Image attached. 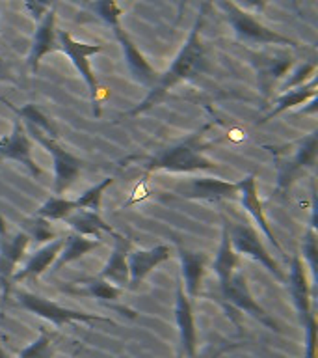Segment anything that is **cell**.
Masks as SVG:
<instances>
[{"instance_id": "7c38bea8", "label": "cell", "mask_w": 318, "mask_h": 358, "mask_svg": "<svg viewBox=\"0 0 318 358\" xmlns=\"http://www.w3.org/2000/svg\"><path fill=\"white\" fill-rule=\"evenodd\" d=\"M30 243V235L26 231H17L13 237L6 231L4 218L0 217V284L4 289V299L10 293V282L15 274L19 262L24 256V252Z\"/></svg>"}, {"instance_id": "f546056e", "label": "cell", "mask_w": 318, "mask_h": 358, "mask_svg": "<svg viewBox=\"0 0 318 358\" xmlns=\"http://www.w3.org/2000/svg\"><path fill=\"white\" fill-rule=\"evenodd\" d=\"M19 358H54V345L49 330L41 327L38 338L19 352Z\"/></svg>"}, {"instance_id": "44dd1931", "label": "cell", "mask_w": 318, "mask_h": 358, "mask_svg": "<svg viewBox=\"0 0 318 358\" xmlns=\"http://www.w3.org/2000/svg\"><path fill=\"white\" fill-rule=\"evenodd\" d=\"M179 259H181V274L184 280V291L188 299H197L201 295V282L206 267L205 252H190L179 246Z\"/></svg>"}, {"instance_id": "2e32d148", "label": "cell", "mask_w": 318, "mask_h": 358, "mask_svg": "<svg viewBox=\"0 0 318 358\" xmlns=\"http://www.w3.org/2000/svg\"><path fill=\"white\" fill-rule=\"evenodd\" d=\"M236 185H238V194H236V198L240 200V206L250 213L251 218H253L257 226H259V229H261L262 234L266 235V239L275 246V250H278L279 254H285L283 246L279 245L278 237H275V234H273L272 228H270V224H268L266 217H264V209H262L261 198H259V190H257L255 173L245 176V178L240 179Z\"/></svg>"}, {"instance_id": "1f68e13d", "label": "cell", "mask_w": 318, "mask_h": 358, "mask_svg": "<svg viewBox=\"0 0 318 358\" xmlns=\"http://www.w3.org/2000/svg\"><path fill=\"white\" fill-rule=\"evenodd\" d=\"M289 73L290 77H287V80L279 86V92H281V94L287 92V90L298 88L301 84L309 83V80L317 75V64H315V62H305V64L294 67V69Z\"/></svg>"}, {"instance_id": "8d00e7d4", "label": "cell", "mask_w": 318, "mask_h": 358, "mask_svg": "<svg viewBox=\"0 0 318 358\" xmlns=\"http://www.w3.org/2000/svg\"><path fill=\"white\" fill-rule=\"evenodd\" d=\"M15 83V78H13V75H11L10 67H8V64H6L4 60H2V56H0V83Z\"/></svg>"}, {"instance_id": "ac0fdd59", "label": "cell", "mask_w": 318, "mask_h": 358, "mask_svg": "<svg viewBox=\"0 0 318 358\" xmlns=\"http://www.w3.org/2000/svg\"><path fill=\"white\" fill-rule=\"evenodd\" d=\"M56 50H60L58 36H56V11L50 8V10L41 17L38 28H36L32 49H30V55H28L30 71H38L41 58L49 55V52H56Z\"/></svg>"}, {"instance_id": "f35d334b", "label": "cell", "mask_w": 318, "mask_h": 358, "mask_svg": "<svg viewBox=\"0 0 318 358\" xmlns=\"http://www.w3.org/2000/svg\"><path fill=\"white\" fill-rule=\"evenodd\" d=\"M184 6H186V0H179V15H177V22L183 19V10Z\"/></svg>"}, {"instance_id": "836d02e7", "label": "cell", "mask_w": 318, "mask_h": 358, "mask_svg": "<svg viewBox=\"0 0 318 358\" xmlns=\"http://www.w3.org/2000/svg\"><path fill=\"white\" fill-rule=\"evenodd\" d=\"M303 332H305V351H303V358H317V317L311 319L303 327Z\"/></svg>"}, {"instance_id": "ba28073f", "label": "cell", "mask_w": 318, "mask_h": 358, "mask_svg": "<svg viewBox=\"0 0 318 358\" xmlns=\"http://www.w3.org/2000/svg\"><path fill=\"white\" fill-rule=\"evenodd\" d=\"M220 293H222V299L225 304L233 306L234 310H238L242 313H248L253 319H257L259 323L264 324L266 329L270 330H279L278 323L270 317V313L264 310V308L259 304V302L253 299L250 291V285H248V280L240 271H234L231 274V278L227 280V284L220 285Z\"/></svg>"}, {"instance_id": "b9f144b4", "label": "cell", "mask_w": 318, "mask_h": 358, "mask_svg": "<svg viewBox=\"0 0 318 358\" xmlns=\"http://www.w3.org/2000/svg\"><path fill=\"white\" fill-rule=\"evenodd\" d=\"M177 358H183V355H181V352H179V357Z\"/></svg>"}, {"instance_id": "8fae6325", "label": "cell", "mask_w": 318, "mask_h": 358, "mask_svg": "<svg viewBox=\"0 0 318 358\" xmlns=\"http://www.w3.org/2000/svg\"><path fill=\"white\" fill-rule=\"evenodd\" d=\"M175 192L183 198H188V200L218 203V201L236 200L238 185L220 178H194L186 183L177 185Z\"/></svg>"}, {"instance_id": "ffe728a7", "label": "cell", "mask_w": 318, "mask_h": 358, "mask_svg": "<svg viewBox=\"0 0 318 358\" xmlns=\"http://www.w3.org/2000/svg\"><path fill=\"white\" fill-rule=\"evenodd\" d=\"M63 243H66V237H54L52 241H49L47 245L33 252L32 257L24 263V267L19 268V271L13 274V278L11 280H13V282H22V280L38 278V276H41L47 268L52 267V263L56 262V257L60 256L61 248H63Z\"/></svg>"}, {"instance_id": "d6a6232c", "label": "cell", "mask_w": 318, "mask_h": 358, "mask_svg": "<svg viewBox=\"0 0 318 358\" xmlns=\"http://www.w3.org/2000/svg\"><path fill=\"white\" fill-rule=\"evenodd\" d=\"M89 10L95 11L108 27H121V24H119V19H121L123 15V10L117 6L116 0H95L93 4L89 6Z\"/></svg>"}, {"instance_id": "5b68a950", "label": "cell", "mask_w": 318, "mask_h": 358, "mask_svg": "<svg viewBox=\"0 0 318 358\" xmlns=\"http://www.w3.org/2000/svg\"><path fill=\"white\" fill-rule=\"evenodd\" d=\"M17 302H19L24 310L33 313V315H38V317H43L47 319V321H50L54 327H61V324H69V323L114 324V321H112L110 317L60 306V304H56V302L49 301V299H45V296L33 295V293H28V291H19V293H17Z\"/></svg>"}, {"instance_id": "4316f807", "label": "cell", "mask_w": 318, "mask_h": 358, "mask_svg": "<svg viewBox=\"0 0 318 358\" xmlns=\"http://www.w3.org/2000/svg\"><path fill=\"white\" fill-rule=\"evenodd\" d=\"M77 284H84V287H69V293H75V295L80 296H91V299H97V301L105 302H116L119 296H121L123 289H119L117 285L110 284L103 278H86L82 282H77Z\"/></svg>"}, {"instance_id": "7402d4cb", "label": "cell", "mask_w": 318, "mask_h": 358, "mask_svg": "<svg viewBox=\"0 0 318 358\" xmlns=\"http://www.w3.org/2000/svg\"><path fill=\"white\" fill-rule=\"evenodd\" d=\"M128 248H130V241L123 239L121 235H116V246L112 248V254L108 257V262H106L105 268L99 273V278L117 285L119 289L128 287Z\"/></svg>"}, {"instance_id": "ab89813d", "label": "cell", "mask_w": 318, "mask_h": 358, "mask_svg": "<svg viewBox=\"0 0 318 358\" xmlns=\"http://www.w3.org/2000/svg\"><path fill=\"white\" fill-rule=\"evenodd\" d=\"M0 358H10V355L4 351V347L0 345Z\"/></svg>"}, {"instance_id": "d4e9b609", "label": "cell", "mask_w": 318, "mask_h": 358, "mask_svg": "<svg viewBox=\"0 0 318 358\" xmlns=\"http://www.w3.org/2000/svg\"><path fill=\"white\" fill-rule=\"evenodd\" d=\"M100 241L99 239H89V237H84V235L78 234H69L66 235V243H63V248H61L60 256L56 257V262L52 263V271L58 273L63 265L67 263H73L84 257L86 254H89L95 248H99Z\"/></svg>"}, {"instance_id": "52a82bcc", "label": "cell", "mask_w": 318, "mask_h": 358, "mask_svg": "<svg viewBox=\"0 0 318 358\" xmlns=\"http://www.w3.org/2000/svg\"><path fill=\"white\" fill-rule=\"evenodd\" d=\"M227 234L229 241H231V246L233 250L238 254V256L251 257L253 262H259L261 265H264V268H268L270 273L279 280V282H287V274L279 268L278 262L273 259L272 254H268V250L262 245L261 237L257 234V229L250 224H231L227 222Z\"/></svg>"}, {"instance_id": "e0dca14e", "label": "cell", "mask_w": 318, "mask_h": 358, "mask_svg": "<svg viewBox=\"0 0 318 358\" xmlns=\"http://www.w3.org/2000/svg\"><path fill=\"white\" fill-rule=\"evenodd\" d=\"M169 246L158 245L149 250H134L128 252V289H136L151 271H155L160 263L169 259Z\"/></svg>"}, {"instance_id": "7a4b0ae2", "label": "cell", "mask_w": 318, "mask_h": 358, "mask_svg": "<svg viewBox=\"0 0 318 358\" xmlns=\"http://www.w3.org/2000/svg\"><path fill=\"white\" fill-rule=\"evenodd\" d=\"M8 105L11 106V110H15L19 120L22 117V122H24L22 125L26 129L28 136L43 145L45 150L49 151V155L52 157V162H54V192L56 196H61L78 179L84 168V161H80L77 155H73L71 151H67L60 144L54 123L50 122L38 106L32 105V103L22 106V108H17L11 103H8Z\"/></svg>"}, {"instance_id": "484cf974", "label": "cell", "mask_w": 318, "mask_h": 358, "mask_svg": "<svg viewBox=\"0 0 318 358\" xmlns=\"http://www.w3.org/2000/svg\"><path fill=\"white\" fill-rule=\"evenodd\" d=\"M223 231H222V243H220V248L216 252V259H214V273L218 276V284L223 285L227 284V280L231 278V274L234 271H238V254L233 250L231 246V241H229L227 234V218H223Z\"/></svg>"}, {"instance_id": "603a6c76", "label": "cell", "mask_w": 318, "mask_h": 358, "mask_svg": "<svg viewBox=\"0 0 318 358\" xmlns=\"http://www.w3.org/2000/svg\"><path fill=\"white\" fill-rule=\"evenodd\" d=\"M317 94H318V80H317V75H315L309 83L301 84V86H298V88L287 90V92H283V94H279L278 97H275V101H273L272 110L268 112L266 116L262 117L259 123L270 122L272 117L283 114V112L289 110V108H294V106L303 105V103H307V101L317 99Z\"/></svg>"}, {"instance_id": "74e56055", "label": "cell", "mask_w": 318, "mask_h": 358, "mask_svg": "<svg viewBox=\"0 0 318 358\" xmlns=\"http://www.w3.org/2000/svg\"><path fill=\"white\" fill-rule=\"evenodd\" d=\"M240 2H242L244 6H248V8H253V10H257V11H262L264 8H266V4L270 2V0H240Z\"/></svg>"}, {"instance_id": "9c48e42d", "label": "cell", "mask_w": 318, "mask_h": 358, "mask_svg": "<svg viewBox=\"0 0 318 358\" xmlns=\"http://www.w3.org/2000/svg\"><path fill=\"white\" fill-rule=\"evenodd\" d=\"M251 66L255 67L257 86L264 99L270 97V94L275 88V84L283 77H287L290 67L294 64L292 55L283 52V50H262L250 56Z\"/></svg>"}, {"instance_id": "6da1fadb", "label": "cell", "mask_w": 318, "mask_h": 358, "mask_svg": "<svg viewBox=\"0 0 318 358\" xmlns=\"http://www.w3.org/2000/svg\"><path fill=\"white\" fill-rule=\"evenodd\" d=\"M209 10H211V0H206L205 4L201 6L199 17L192 28L186 43L183 45V49L179 50L175 60L172 62L169 69L158 75L156 83L151 86L144 99L139 101L132 110H128V116H139V114L151 110L153 106L160 105L177 84L194 80L195 77H199L201 73L206 71V47L201 39V30H203Z\"/></svg>"}, {"instance_id": "4dcf8cb0", "label": "cell", "mask_w": 318, "mask_h": 358, "mask_svg": "<svg viewBox=\"0 0 318 358\" xmlns=\"http://www.w3.org/2000/svg\"><path fill=\"white\" fill-rule=\"evenodd\" d=\"M114 183V178H105L100 183H97L95 187L88 189L86 192L78 196L75 203H77V209H88V211L99 213L100 201H103V196H105L106 189Z\"/></svg>"}, {"instance_id": "3957f363", "label": "cell", "mask_w": 318, "mask_h": 358, "mask_svg": "<svg viewBox=\"0 0 318 358\" xmlns=\"http://www.w3.org/2000/svg\"><path fill=\"white\" fill-rule=\"evenodd\" d=\"M203 131L192 134L186 140H181L177 144L167 145V148L160 150L158 153H155L147 161V164H145V170L147 172L164 170V172L173 173L218 170L216 162L203 155V148H205V145L201 144V134H203Z\"/></svg>"}, {"instance_id": "f1b7e54d", "label": "cell", "mask_w": 318, "mask_h": 358, "mask_svg": "<svg viewBox=\"0 0 318 358\" xmlns=\"http://www.w3.org/2000/svg\"><path fill=\"white\" fill-rule=\"evenodd\" d=\"M73 211H78L75 200H67V198L56 196V198H50L49 201H45L43 206L39 207L36 211V217L45 218V220L50 222V220H63Z\"/></svg>"}, {"instance_id": "9a60e30c", "label": "cell", "mask_w": 318, "mask_h": 358, "mask_svg": "<svg viewBox=\"0 0 318 358\" xmlns=\"http://www.w3.org/2000/svg\"><path fill=\"white\" fill-rule=\"evenodd\" d=\"M175 323L179 330V341H181V355L186 358H195L197 355V329H195L194 310L192 302L183 287V282L177 284V295H175Z\"/></svg>"}, {"instance_id": "d590c367", "label": "cell", "mask_w": 318, "mask_h": 358, "mask_svg": "<svg viewBox=\"0 0 318 358\" xmlns=\"http://www.w3.org/2000/svg\"><path fill=\"white\" fill-rule=\"evenodd\" d=\"M24 4H26V10L30 11V15L41 21V17L50 10L52 0H24Z\"/></svg>"}, {"instance_id": "83f0119b", "label": "cell", "mask_w": 318, "mask_h": 358, "mask_svg": "<svg viewBox=\"0 0 318 358\" xmlns=\"http://www.w3.org/2000/svg\"><path fill=\"white\" fill-rule=\"evenodd\" d=\"M301 254H303V263H307V267L312 274V284L318 282V239H317V211L312 209V220L309 224V228L303 234L301 239Z\"/></svg>"}, {"instance_id": "d6986e66", "label": "cell", "mask_w": 318, "mask_h": 358, "mask_svg": "<svg viewBox=\"0 0 318 358\" xmlns=\"http://www.w3.org/2000/svg\"><path fill=\"white\" fill-rule=\"evenodd\" d=\"M114 32H116L117 41L121 43L123 56H125V62H127L128 69L132 73V77L136 78L139 84H144V86L151 88V86L156 83V78H158L156 69L151 66L149 62L145 60V56L142 55L138 50V47L130 41V38H128L127 32H125L121 27L114 28Z\"/></svg>"}, {"instance_id": "30bf717a", "label": "cell", "mask_w": 318, "mask_h": 358, "mask_svg": "<svg viewBox=\"0 0 318 358\" xmlns=\"http://www.w3.org/2000/svg\"><path fill=\"white\" fill-rule=\"evenodd\" d=\"M317 150H318V131H312L309 136L300 140L296 144V150L292 157H287L285 161L279 162L278 173V190H287L290 185L294 183L301 172H305L307 168L315 166L317 162Z\"/></svg>"}, {"instance_id": "277c9868", "label": "cell", "mask_w": 318, "mask_h": 358, "mask_svg": "<svg viewBox=\"0 0 318 358\" xmlns=\"http://www.w3.org/2000/svg\"><path fill=\"white\" fill-rule=\"evenodd\" d=\"M218 2L222 6L229 24L233 27L234 34L242 41L255 45H290V47H298V41L287 38V36H281V34L273 32L268 27L261 24L255 17H251L248 11L242 10L233 0H218Z\"/></svg>"}, {"instance_id": "cb8c5ba5", "label": "cell", "mask_w": 318, "mask_h": 358, "mask_svg": "<svg viewBox=\"0 0 318 358\" xmlns=\"http://www.w3.org/2000/svg\"><path fill=\"white\" fill-rule=\"evenodd\" d=\"M63 222L69 226V228L78 235H84V237H89V239H99L103 234H112L117 235L114 231L110 224H106L103 220L99 213L88 211V209H78V211H73L69 217L63 218Z\"/></svg>"}, {"instance_id": "e575fe53", "label": "cell", "mask_w": 318, "mask_h": 358, "mask_svg": "<svg viewBox=\"0 0 318 358\" xmlns=\"http://www.w3.org/2000/svg\"><path fill=\"white\" fill-rule=\"evenodd\" d=\"M30 231H32V235L36 237V241H41V243L54 239V234H52V229L49 228V220H45V218L36 217V220L30 224Z\"/></svg>"}, {"instance_id": "5bb4252c", "label": "cell", "mask_w": 318, "mask_h": 358, "mask_svg": "<svg viewBox=\"0 0 318 358\" xmlns=\"http://www.w3.org/2000/svg\"><path fill=\"white\" fill-rule=\"evenodd\" d=\"M287 284L290 287V295L294 301V308L298 312V319H300L301 327H305L311 319H315V308H312V287L307 278L305 263L300 256L292 257L290 262V273L287 276Z\"/></svg>"}, {"instance_id": "60d3db41", "label": "cell", "mask_w": 318, "mask_h": 358, "mask_svg": "<svg viewBox=\"0 0 318 358\" xmlns=\"http://www.w3.org/2000/svg\"><path fill=\"white\" fill-rule=\"evenodd\" d=\"M77 355H78V349H77V351H75V352H73V355H71V357H69V358H77Z\"/></svg>"}, {"instance_id": "7bdbcfd3", "label": "cell", "mask_w": 318, "mask_h": 358, "mask_svg": "<svg viewBox=\"0 0 318 358\" xmlns=\"http://www.w3.org/2000/svg\"><path fill=\"white\" fill-rule=\"evenodd\" d=\"M294 2H298V0H294Z\"/></svg>"}, {"instance_id": "4fadbf2b", "label": "cell", "mask_w": 318, "mask_h": 358, "mask_svg": "<svg viewBox=\"0 0 318 358\" xmlns=\"http://www.w3.org/2000/svg\"><path fill=\"white\" fill-rule=\"evenodd\" d=\"M15 161L26 168L30 176L39 179L43 176V170L36 164L32 157V138L28 136L26 129L21 120L13 122V129L8 138L0 140V161Z\"/></svg>"}, {"instance_id": "8992f818", "label": "cell", "mask_w": 318, "mask_h": 358, "mask_svg": "<svg viewBox=\"0 0 318 358\" xmlns=\"http://www.w3.org/2000/svg\"><path fill=\"white\" fill-rule=\"evenodd\" d=\"M58 36V45H60V50L63 55L73 62V66L78 71V75L84 78V83L89 90V99H91V105H93V116H100V108H99V83H97V77H95L93 69L89 66V56L99 55L103 52V45H91V43H82L75 39L69 32L66 30H60L56 32Z\"/></svg>"}]
</instances>
